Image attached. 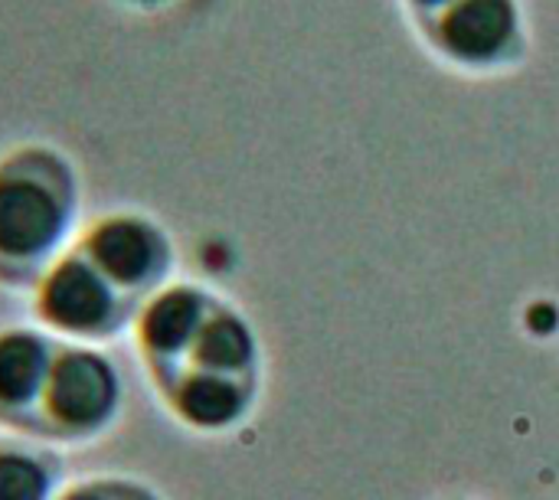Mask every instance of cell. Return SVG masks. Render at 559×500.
<instances>
[{"label": "cell", "instance_id": "6da1fadb", "mask_svg": "<svg viewBox=\"0 0 559 500\" xmlns=\"http://www.w3.org/2000/svg\"><path fill=\"white\" fill-rule=\"evenodd\" d=\"M85 223L79 160L56 141L23 138L0 147V288L29 295Z\"/></svg>", "mask_w": 559, "mask_h": 500}, {"label": "cell", "instance_id": "52a82bcc", "mask_svg": "<svg viewBox=\"0 0 559 500\" xmlns=\"http://www.w3.org/2000/svg\"><path fill=\"white\" fill-rule=\"evenodd\" d=\"M151 396L183 432L200 439H223L252 419L262 396V380L174 377L151 386Z\"/></svg>", "mask_w": 559, "mask_h": 500}, {"label": "cell", "instance_id": "9c48e42d", "mask_svg": "<svg viewBox=\"0 0 559 500\" xmlns=\"http://www.w3.org/2000/svg\"><path fill=\"white\" fill-rule=\"evenodd\" d=\"M66 481L62 459L52 445L0 436V500H56Z\"/></svg>", "mask_w": 559, "mask_h": 500}, {"label": "cell", "instance_id": "7c38bea8", "mask_svg": "<svg viewBox=\"0 0 559 500\" xmlns=\"http://www.w3.org/2000/svg\"><path fill=\"white\" fill-rule=\"evenodd\" d=\"M111 3L134 16H157V13H167L170 7H177L180 0H111Z\"/></svg>", "mask_w": 559, "mask_h": 500}, {"label": "cell", "instance_id": "8992f818", "mask_svg": "<svg viewBox=\"0 0 559 500\" xmlns=\"http://www.w3.org/2000/svg\"><path fill=\"white\" fill-rule=\"evenodd\" d=\"M216 298L219 291H213L210 285L177 275L170 285L138 305L128 337L134 344V357L144 380H157L183 357L206 314L213 311Z\"/></svg>", "mask_w": 559, "mask_h": 500}, {"label": "cell", "instance_id": "ba28073f", "mask_svg": "<svg viewBox=\"0 0 559 500\" xmlns=\"http://www.w3.org/2000/svg\"><path fill=\"white\" fill-rule=\"evenodd\" d=\"M56 350L59 341L33 321L0 324V436L36 439L39 400Z\"/></svg>", "mask_w": 559, "mask_h": 500}, {"label": "cell", "instance_id": "5b68a950", "mask_svg": "<svg viewBox=\"0 0 559 500\" xmlns=\"http://www.w3.org/2000/svg\"><path fill=\"white\" fill-rule=\"evenodd\" d=\"M75 252L134 305H144L170 285L180 265V246L170 226L141 206H108L88 216L79 229Z\"/></svg>", "mask_w": 559, "mask_h": 500}, {"label": "cell", "instance_id": "3957f363", "mask_svg": "<svg viewBox=\"0 0 559 500\" xmlns=\"http://www.w3.org/2000/svg\"><path fill=\"white\" fill-rule=\"evenodd\" d=\"M406 26L439 66L472 79L511 75L534 52L524 0H455Z\"/></svg>", "mask_w": 559, "mask_h": 500}, {"label": "cell", "instance_id": "277c9868", "mask_svg": "<svg viewBox=\"0 0 559 500\" xmlns=\"http://www.w3.org/2000/svg\"><path fill=\"white\" fill-rule=\"evenodd\" d=\"M29 318L59 344L108 347L131 334L138 305L75 252L56 259L29 288Z\"/></svg>", "mask_w": 559, "mask_h": 500}, {"label": "cell", "instance_id": "30bf717a", "mask_svg": "<svg viewBox=\"0 0 559 500\" xmlns=\"http://www.w3.org/2000/svg\"><path fill=\"white\" fill-rule=\"evenodd\" d=\"M56 500H167L157 485L128 472H95L62 485Z\"/></svg>", "mask_w": 559, "mask_h": 500}, {"label": "cell", "instance_id": "7a4b0ae2", "mask_svg": "<svg viewBox=\"0 0 559 500\" xmlns=\"http://www.w3.org/2000/svg\"><path fill=\"white\" fill-rule=\"evenodd\" d=\"M124 403V373L105 347L59 344L39 400L36 439L52 449H92L118 429Z\"/></svg>", "mask_w": 559, "mask_h": 500}, {"label": "cell", "instance_id": "8fae6325", "mask_svg": "<svg viewBox=\"0 0 559 500\" xmlns=\"http://www.w3.org/2000/svg\"><path fill=\"white\" fill-rule=\"evenodd\" d=\"M396 3H400V10H403V20H406V23H416V20H426V16H432V13L445 10V7L455 3V0H396Z\"/></svg>", "mask_w": 559, "mask_h": 500}]
</instances>
